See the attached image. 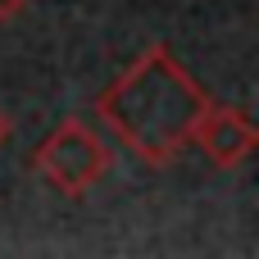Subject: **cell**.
Instances as JSON below:
<instances>
[{"label":"cell","mask_w":259,"mask_h":259,"mask_svg":"<svg viewBox=\"0 0 259 259\" xmlns=\"http://www.w3.org/2000/svg\"><path fill=\"white\" fill-rule=\"evenodd\" d=\"M205 96L200 87L173 64V55L164 46H150V55H141L105 96H100V118L141 155V159H173L191 132L196 118L205 114Z\"/></svg>","instance_id":"6da1fadb"},{"label":"cell","mask_w":259,"mask_h":259,"mask_svg":"<svg viewBox=\"0 0 259 259\" xmlns=\"http://www.w3.org/2000/svg\"><path fill=\"white\" fill-rule=\"evenodd\" d=\"M5 137H9V118L0 114V146H5Z\"/></svg>","instance_id":"5b68a950"},{"label":"cell","mask_w":259,"mask_h":259,"mask_svg":"<svg viewBox=\"0 0 259 259\" xmlns=\"http://www.w3.org/2000/svg\"><path fill=\"white\" fill-rule=\"evenodd\" d=\"M27 0H0V18H9V14H18Z\"/></svg>","instance_id":"277c9868"},{"label":"cell","mask_w":259,"mask_h":259,"mask_svg":"<svg viewBox=\"0 0 259 259\" xmlns=\"http://www.w3.org/2000/svg\"><path fill=\"white\" fill-rule=\"evenodd\" d=\"M191 141H196L214 164L232 168V164H241V159L255 150V127H250V118L237 114V109H214V105H205V114L196 118Z\"/></svg>","instance_id":"3957f363"},{"label":"cell","mask_w":259,"mask_h":259,"mask_svg":"<svg viewBox=\"0 0 259 259\" xmlns=\"http://www.w3.org/2000/svg\"><path fill=\"white\" fill-rule=\"evenodd\" d=\"M105 168H109L105 141H100L87 123H77V118H64V123L46 137V146L36 150V173H41L50 187H59L64 196H82Z\"/></svg>","instance_id":"7a4b0ae2"}]
</instances>
